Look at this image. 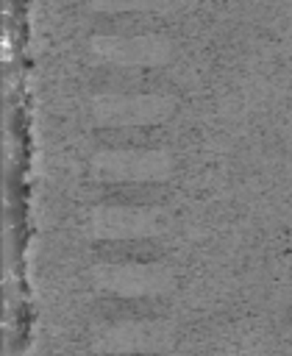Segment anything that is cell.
<instances>
[{"instance_id": "1", "label": "cell", "mask_w": 292, "mask_h": 356, "mask_svg": "<svg viewBox=\"0 0 292 356\" xmlns=\"http://www.w3.org/2000/svg\"><path fill=\"white\" fill-rule=\"evenodd\" d=\"M100 256L111 261H150L159 256V248L153 239H145V236H120V239L100 242Z\"/></svg>"}, {"instance_id": "2", "label": "cell", "mask_w": 292, "mask_h": 356, "mask_svg": "<svg viewBox=\"0 0 292 356\" xmlns=\"http://www.w3.org/2000/svg\"><path fill=\"white\" fill-rule=\"evenodd\" d=\"M161 197V186L153 184H111L106 186V200L117 206H145Z\"/></svg>"}, {"instance_id": "3", "label": "cell", "mask_w": 292, "mask_h": 356, "mask_svg": "<svg viewBox=\"0 0 292 356\" xmlns=\"http://www.w3.org/2000/svg\"><path fill=\"white\" fill-rule=\"evenodd\" d=\"M100 309H103V317H111V320H145V317H153L159 306L147 298H111V300H103Z\"/></svg>"}, {"instance_id": "4", "label": "cell", "mask_w": 292, "mask_h": 356, "mask_svg": "<svg viewBox=\"0 0 292 356\" xmlns=\"http://www.w3.org/2000/svg\"><path fill=\"white\" fill-rule=\"evenodd\" d=\"M103 136L111 142V145H131V147H139V145H147L156 139V131L147 128V125H120V128H108L103 131Z\"/></svg>"}, {"instance_id": "5", "label": "cell", "mask_w": 292, "mask_h": 356, "mask_svg": "<svg viewBox=\"0 0 292 356\" xmlns=\"http://www.w3.org/2000/svg\"><path fill=\"white\" fill-rule=\"evenodd\" d=\"M114 356H153V353H114Z\"/></svg>"}]
</instances>
